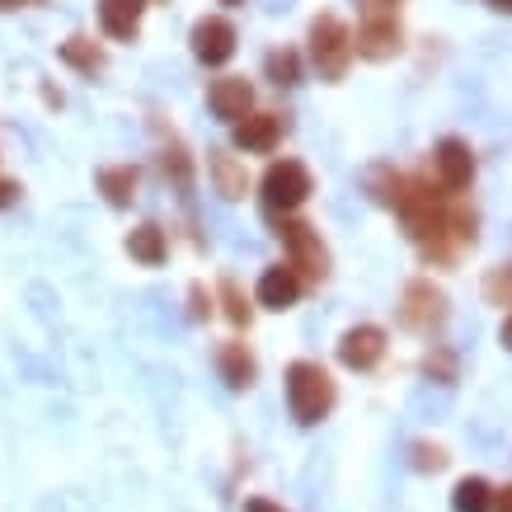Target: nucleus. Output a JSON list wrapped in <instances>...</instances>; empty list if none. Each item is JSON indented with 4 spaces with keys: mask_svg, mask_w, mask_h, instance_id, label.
Here are the masks:
<instances>
[{
    "mask_svg": "<svg viewBox=\"0 0 512 512\" xmlns=\"http://www.w3.org/2000/svg\"><path fill=\"white\" fill-rule=\"evenodd\" d=\"M484 301L489 306H512V264H498L484 273Z\"/></svg>",
    "mask_w": 512,
    "mask_h": 512,
    "instance_id": "obj_23",
    "label": "nucleus"
},
{
    "mask_svg": "<svg viewBox=\"0 0 512 512\" xmlns=\"http://www.w3.org/2000/svg\"><path fill=\"white\" fill-rule=\"evenodd\" d=\"M217 372H221V381H226L231 390H249L254 381H259V357L249 353V343L231 339V343H221Z\"/></svg>",
    "mask_w": 512,
    "mask_h": 512,
    "instance_id": "obj_14",
    "label": "nucleus"
},
{
    "mask_svg": "<svg viewBox=\"0 0 512 512\" xmlns=\"http://www.w3.org/2000/svg\"><path fill=\"white\" fill-rule=\"evenodd\" d=\"M207 109L217 113L221 123H240V118H249L254 113V85H249L245 76H217L212 85H207Z\"/></svg>",
    "mask_w": 512,
    "mask_h": 512,
    "instance_id": "obj_10",
    "label": "nucleus"
},
{
    "mask_svg": "<svg viewBox=\"0 0 512 512\" xmlns=\"http://www.w3.org/2000/svg\"><path fill=\"white\" fill-rule=\"evenodd\" d=\"M160 170H165V179H170L179 193H188L193 188V156H188V146L170 132V141H160Z\"/></svg>",
    "mask_w": 512,
    "mask_h": 512,
    "instance_id": "obj_19",
    "label": "nucleus"
},
{
    "mask_svg": "<svg viewBox=\"0 0 512 512\" xmlns=\"http://www.w3.org/2000/svg\"><path fill=\"white\" fill-rule=\"evenodd\" d=\"M217 301H221V315H226L235 329H249V320H254V306H249V296L240 292V282H235V278H221Z\"/></svg>",
    "mask_w": 512,
    "mask_h": 512,
    "instance_id": "obj_21",
    "label": "nucleus"
},
{
    "mask_svg": "<svg viewBox=\"0 0 512 512\" xmlns=\"http://www.w3.org/2000/svg\"><path fill=\"white\" fill-rule=\"evenodd\" d=\"M146 5H151V0H146ZM156 5H165V0H156Z\"/></svg>",
    "mask_w": 512,
    "mask_h": 512,
    "instance_id": "obj_34",
    "label": "nucleus"
},
{
    "mask_svg": "<svg viewBox=\"0 0 512 512\" xmlns=\"http://www.w3.org/2000/svg\"><path fill=\"white\" fill-rule=\"evenodd\" d=\"M278 240H282V249H287V268H292L301 282H325L329 278V249L311 221L282 217Z\"/></svg>",
    "mask_w": 512,
    "mask_h": 512,
    "instance_id": "obj_4",
    "label": "nucleus"
},
{
    "mask_svg": "<svg viewBox=\"0 0 512 512\" xmlns=\"http://www.w3.org/2000/svg\"><path fill=\"white\" fill-rule=\"evenodd\" d=\"M188 43H193V57L202 66H226L240 47V33L226 15H202L193 29H188Z\"/></svg>",
    "mask_w": 512,
    "mask_h": 512,
    "instance_id": "obj_7",
    "label": "nucleus"
},
{
    "mask_svg": "<svg viewBox=\"0 0 512 512\" xmlns=\"http://www.w3.org/2000/svg\"><path fill=\"white\" fill-rule=\"evenodd\" d=\"M62 62L71 71H80V76H99L109 66V52H104V43H94L90 33H71L62 43Z\"/></svg>",
    "mask_w": 512,
    "mask_h": 512,
    "instance_id": "obj_18",
    "label": "nucleus"
},
{
    "mask_svg": "<svg viewBox=\"0 0 512 512\" xmlns=\"http://www.w3.org/2000/svg\"><path fill=\"white\" fill-rule=\"evenodd\" d=\"M494 508V484L484 475H461L451 489V512H489Z\"/></svg>",
    "mask_w": 512,
    "mask_h": 512,
    "instance_id": "obj_20",
    "label": "nucleus"
},
{
    "mask_svg": "<svg viewBox=\"0 0 512 512\" xmlns=\"http://www.w3.org/2000/svg\"><path fill=\"white\" fill-rule=\"evenodd\" d=\"M282 390H287V409H292V419L301 423V428L325 423L329 414H334V404H339L334 376H329V367H320L315 357H296V362H287Z\"/></svg>",
    "mask_w": 512,
    "mask_h": 512,
    "instance_id": "obj_1",
    "label": "nucleus"
},
{
    "mask_svg": "<svg viewBox=\"0 0 512 512\" xmlns=\"http://www.w3.org/2000/svg\"><path fill=\"white\" fill-rule=\"evenodd\" d=\"M400 325L423 334V339H437L442 325H447V292L433 287L428 278H414L404 282V296H400Z\"/></svg>",
    "mask_w": 512,
    "mask_h": 512,
    "instance_id": "obj_5",
    "label": "nucleus"
},
{
    "mask_svg": "<svg viewBox=\"0 0 512 512\" xmlns=\"http://www.w3.org/2000/svg\"><path fill=\"white\" fill-rule=\"evenodd\" d=\"M484 5H489L494 15H512V0H484Z\"/></svg>",
    "mask_w": 512,
    "mask_h": 512,
    "instance_id": "obj_31",
    "label": "nucleus"
},
{
    "mask_svg": "<svg viewBox=\"0 0 512 512\" xmlns=\"http://www.w3.org/2000/svg\"><path fill=\"white\" fill-rule=\"evenodd\" d=\"M29 5H43V0H0V10H29Z\"/></svg>",
    "mask_w": 512,
    "mask_h": 512,
    "instance_id": "obj_30",
    "label": "nucleus"
},
{
    "mask_svg": "<svg viewBox=\"0 0 512 512\" xmlns=\"http://www.w3.org/2000/svg\"><path fill=\"white\" fill-rule=\"evenodd\" d=\"M315 193V179L311 170H306V160H292L282 156L273 160L264 170V179H259V198H264V212L268 217H296L301 207H306V198Z\"/></svg>",
    "mask_w": 512,
    "mask_h": 512,
    "instance_id": "obj_2",
    "label": "nucleus"
},
{
    "mask_svg": "<svg viewBox=\"0 0 512 512\" xmlns=\"http://www.w3.org/2000/svg\"><path fill=\"white\" fill-rule=\"evenodd\" d=\"M381 357H386V329H381V325H353V329H343L339 362L348 367V372H372Z\"/></svg>",
    "mask_w": 512,
    "mask_h": 512,
    "instance_id": "obj_9",
    "label": "nucleus"
},
{
    "mask_svg": "<svg viewBox=\"0 0 512 512\" xmlns=\"http://www.w3.org/2000/svg\"><path fill=\"white\" fill-rule=\"evenodd\" d=\"M245 512H282L278 503H273V498H249L245 503Z\"/></svg>",
    "mask_w": 512,
    "mask_h": 512,
    "instance_id": "obj_29",
    "label": "nucleus"
},
{
    "mask_svg": "<svg viewBox=\"0 0 512 512\" xmlns=\"http://www.w3.org/2000/svg\"><path fill=\"white\" fill-rule=\"evenodd\" d=\"M414 470H442L447 466V447H437V442H414Z\"/></svg>",
    "mask_w": 512,
    "mask_h": 512,
    "instance_id": "obj_25",
    "label": "nucleus"
},
{
    "mask_svg": "<svg viewBox=\"0 0 512 512\" xmlns=\"http://www.w3.org/2000/svg\"><path fill=\"white\" fill-rule=\"evenodd\" d=\"M127 254H132L141 268H160L170 259V240H165V231H160L156 221H141L137 231L127 235Z\"/></svg>",
    "mask_w": 512,
    "mask_h": 512,
    "instance_id": "obj_17",
    "label": "nucleus"
},
{
    "mask_svg": "<svg viewBox=\"0 0 512 512\" xmlns=\"http://www.w3.org/2000/svg\"><path fill=\"white\" fill-rule=\"evenodd\" d=\"M231 141L240 146V151H249V156H273L278 141H282V118L278 113L254 109L249 118H240V123L231 127Z\"/></svg>",
    "mask_w": 512,
    "mask_h": 512,
    "instance_id": "obj_11",
    "label": "nucleus"
},
{
    "mask_svg": "<svg viewBox=\"0 0 512 512\" xmlns=\"http://www.w3.org/2000/svg\"><path fill=\"white\" fill-rule=\"evenodd\" d=\"M433 179L447 188L451 198L475 184V151H470L466 137H442L433 146Z\"/></svg>",
    "mask_w": 512,
    "mask_h": 512,
    "instance_id": "obj_8",
    "label": "nucleus"
},
{
    "mask_svg": "<svg viewBox=\"0 0 512 512\" xmlns=\"http://www.w3.org/2000/svg\"><path fill=\"white\" fill-rule=\"evenodd\" d=\"M141 19H146V0H99V29L118 38V43L137 38Z\"/></svg>",
    "mask_w": 512,
    "mask_h": 512,
    "instance_id": "obj_13",
    "label": "nucleus"
},
{
    "mask_svg": "<svg viewBox=\"0 0 512 512\" xmlns=\"http://www.w3.org/2000/svg\"><path fill=\"white\" fill-rule=\"evenodd\" d=\"M207 174H212V188H217L226 202L245 198L249 174H245V165H240L235 156H226V151H207Z\"/></svg>",
    "mask_w": 512,
    "mask_h": 512,
    "instance_id": "obj_16",
    "label": "nucleus"
},
{
    "mask_svg": "<svg viewBox=\"0 0 512 512\" xmlns=\"http://www.w3.org/2000/svg\"><path fill=\"white\" fill-rule=\"evenodd\" d=\"M301 292H306V282L296 278L292 268H264V278H259V287H254V301L264 306V311H292L296 301H301Z\"/></svg>",
    "mask_w": 512,
    "mask_h": 512,
    "instance_id": "obj_12",
    "label": "nucleus"
},
{
    "mask_svg": "<svg viewBox=\"0 0 512 512\" xmlns=\"http://www.w3.org/2000/svg\"><path fill=\"white\" fill-rule=\"evenodd\" d=\"M404 52V29L395 10H372V15L357 24L353 33V57H367V62H390V57H400Z\"/></svg>",
    "mask_w": 512,
    "mask_h": 512,
    "instance_id": "obj_6",
    "label": "nucleus"
},
{
    "mask_svg": "<svg viewBox=\"0 0 512 512\" xmlns=\"http://www.w3.org/2000/svg\"><path fill=\"white\" fill-rule=\"evenodd\" d=\"M264 76L273 80V85H296V80H301V52H296V47H273V52H268L264 57Z\"/></svg>",
    "mask_w": 512,
    "mask_h": 512,
    "instance_id": "obj_22",
    "label": "nucleus"
},
{
    "mask_svg": "<svg viewBox=\"0 0 512 512\" xmlns=\"http://www.w3.org/2000/svg\"><path fill=\"white\" fill-rule=\"evenodd\" d=\"M494 512H512V484L494 489Z\"/></svg>",
    "mask_w": 512,
    "mask_h": 512,
    "instance_id": "obj_28",
    "label": "nucleus"
},
{
    "mask_svg": "<svg viewBox=\"0 0 512 512\" xmlns=\"http://www.w3.org/2000/svg\"><path fill=\"white\" fill-rule=\"evenodd\" d=\"M188 320H212V296H207V287H202V282H193V287H188Z\"/></svg>",
    "mask_w": 512,
    "mask_h": 512,
    "instance_id": "obj_26",
    "label": "nucleus"
},
{
    "mask_svg": "<svg viewBox=\"0 0 512 512\" xmlns=\"http://www.w3.org/2000/svg\"><path fill=\"white\" fill-rule=\"evenodd\" d=\"M94 184H99L109 207H132V198H137V188H141V170L137 165H104V170L94 174Z\"/></svg>",
    "mask_w": 512,
    "mask_h": 512,
    "instance_id": "obj_15",
    "label": "nucleus"
},
{
    "mask_svg": "<svg viewBox=\"0 0 512 512\" xmlns=\"http://www.w3.org/2000/svg\"><path fill=\"white\" fill-rule=\"evenodd\" d=\"M306 52L320 80H343L353 66V29L339 15H315L306 29Z\"/></svg>",
    "mask_w": 512,
    "mask_h": 512,
    "instance_id": "obj_3",
    "label": "nucleus"
},
{
    "mask_svg": "<svg viewBox=\"0 0 512 512\" xmlns=\"http://www.w3.org/2000/svg\"><path fill=\"white\" fill-rule=\"evenodd\" d=\"M423 372L433 376V381H442V386H451L456 381V357L442 343H433V353H423Z\"/></svg>",
    "mask_w": 512,
    "mask_h": 512,
    "instance_id": "obj_24",
    "label": "nucleus"
},
{
    "mask_svg": "<svg viewBox=\"0 0 512 512\" xmlns=\"http://www.w3.org/2000/svg\"><path fill=\"white\" fill-rule=\"evenodd\" d=\"M498 339H503V348H508V353H512V315H508V320H503V329H498Z\"/></svg>",
    "mask_w": 512,
    "mask_h": 512,
    "instance_id": "obj_32",
    "label": "nucleus"
},
{
    "mask_svg": "<svg viewBox=\"0 0 512 512\" xmlns=\"http://www.w3.org/2000/svg\"><path fill=\"white\" fill-rule=\"evenodd\" d=\"M221 5H245V0H221Z\"/></svg>",
    "mask_w": 512,
    "mask_h": 512,
    "instance_id": "obj_33",
    "label": "nucleus"
},
{
    "mask_svg": "<svg viewBox=\"0 0 512 512\" xmlns=\"http://www.w3.org/2000/svg\"><path fill=\"white\" fill-rule=\"evenodd\" d=\"M19 198H24V184H19V179H5V174H0V212L19 207Z\"/></svg>",
    "mask_w": 512,
    "mask_h": 512,
    "instance_id": "obj_27",
    "label": "nucleus"
}]
</instances>
